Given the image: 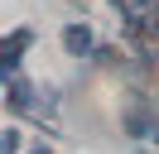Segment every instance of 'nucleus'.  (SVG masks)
Here are the masks:
<instances>
[{
  "label": "nucleus",
  "instance_id": "obj_4",
  "mask_svg": "<svg viewBox=\"0 0 159 154\" xmlns=\"http://www.w3.org/2000/svg\"><path fill=\"white\" fill-rule=\"evenodd\" d=\"M0 82H5V67H0Z\"/></svg>",
  "mask_w": 159,
  "mask_h": 154
},
{
  "label": "nucleus",
  "instance_id": "obj_5",
  "mask_svg": "<svg viewBox=\"0 0 159 154\" xmlns=\"http://www.w3.org/2000/svg\"><path fill=\"white\" fill-rule=\"evenodd\" d=\"M39 154H48V149H39Z\"/></svg>",
  "mask_w": 159,
  "mask_h": 154
},
{
  "label": "nucleus",
  "instance_id": "obj_3",
  "mask_svg": "<svg viewBox=\"0 0 159 154\" xmlns=\"http://www.w3.org/2000/svg\"><path fill=\"white\" fill-rule=\"evenodd\" d=\"M15 144H20V135H15V130L0 135V154H15Z\"/></svg>",
  "mask_w": 159,
  "mask_h": 154
},
{
  "label": "nucleus",
  "instance_id": "obj_2",
  "mask_svg": "<svg viewBox=\"0 0 159 154\" xmlns=\"http://www.w3.org/2000/svg\"><path fill=\"white\" fill-rule=\"evenodd\" d=\"M24 48H29V29H20L15 38H5V43H0V58H5V63H15ZM5 63H0V67H5Z\"/></svg>",
  "mask_w": 159,
  "mask_h": 154
},
{
  "label": "nucleus",
  "instance_id": "obj_1",
  "mask_svg": "<svg viewBox=\"0 0 159 154\" xmlns=\"http://www.w3.org/2000/svg\"><path fill=\"white\" fill-rule=\"evenodd\" d=\"M92 43H97V38H92V29H87V24H68V29H63V48H68V53L87 58V53H92Z\"/></svg>",
  "mask_w": 159,
  "mask_h": 154
}]
</instances>
